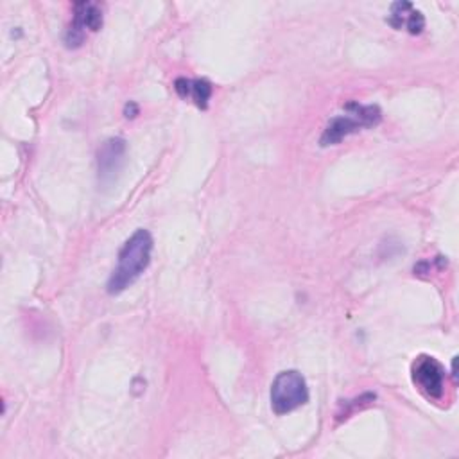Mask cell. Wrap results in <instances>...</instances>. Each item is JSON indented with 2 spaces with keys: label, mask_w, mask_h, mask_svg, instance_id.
<instances>
[{
  "label": "cell",
  "mask_w": 459,
  "mask_h": 459,
  "mask_svg": "<svg viewBox=\"0 0 459 459\" xmlns=\"http://www.w3.org/2000/svg\"><path fill=\"white\" fill-rule=\"evenodd\" d=\"M195 106L204 109L208 106V100H210V95H212V84L206 81V79H195V81H190V93H188Z\"/></svg>",
  "instance_id": "obj_8"
},
{
  "label": "cell",
  "mask_w": 459,
  "mask_h": 459,
  "mask_svg": "<svg viewBox=\"0 0 459 459\" xmlns=\"http://www.w3.org/2000/svg\"><path fill=\"white\" fill-rule=\"evenodd\" d=\"M152 251V237L147 230H136L122 246L117 267L108 280V292L118 294L126 290L149 265Z\"/></svg>",
  "instance_id": "obj_1"
},
{
  "label": "cell",
  "mask_w": 459,
  "mask_h": 459,
  "mask_svg": "<svg viewBox=\"0 0 459 459\" xmlns=\"http://www.w3.org/2000/svg\"><path fill=\"white\" fill-rule=\"evenodd\" d=\"M102 25V11L93 2H79L74 5V22L66 32V45L79 47L84 39V30H99Z\"/></svg>",
  "instance_id": "obj_6"
},
{
  "label": "cell",
  "mask_w": 459,
  "mask_h": 459,
  "mask_svg": "<svg viewBox=\"0 0 459 459\" xmlns=\"http://www.w3.org/2000/svg\"><path fill=\"white\" fill-rule=\"evenodd\" d=\"M414 385L429 398H441L445 387V369L430 355H420L411 368Z\"/></svg>",
  "instance_id": "obj_4"
},
{
  "label": "cell",
  "mask_w": 459,
  "mask_h": 459,
  "mask_svg": "<svg viewBox=\"0 0 459 459\" xmlns=\"http://www.w3.org/2000/svg\"><path fill=\"white\" fill-rule=\"evenodd\" d=\"M308 389L301 373L289 369L276 375L271 385V407L276 414H285L307 403Z\"/></svg>",
  "instance_id": "obj_3"
},
{
  "label": "cell",
  "mask_w": 459,
  "mask_h": 459,
  "mask_svg": "<svg viewBox=\"0 0 459 459\" xmlns=\"http://www.w3.org/2000/svg\"><path fill=\"white\" fill-rule=\"evenodd\" d=\"M387 23L398 30L405 29L409 34H420L425 27L423 14L409 2H396L391 5Z\"/></svg>",
  "instance_id": "obj_7"
},
{
  "label": "cell",
  "mask_w": 459,
  "mask_h": 459,
  "mask_svg": "<svg viewBox=\"0 0 459 459\" xmlns=\"http://www.w3.org/2000/svg\"><path fill=\"white\" fill-rule=\"evenodd\" d=\"M380 109L377 106H362L357 102L346 104V115L333 117L321 134V145H333L360 127L378 124Z\"/></svg>",
  "instance_id": "obj_2"
},
{
  "label": "cell",
  "mask_w": 459,
  "mask_h": 459,
  "mask_svg": "<svg viewBox=\"0 0 459 459\" xmlns=\"http://www.w3.org/2000/svg\"><path fill=\"white\" fill-rule=\"evenodd\" d=\"M126 160V142L122 138L106 140L97 152V170L99 181L102 185H111L120 174Z\"/></svg>",
  "instance_id": "obj_5"
},
{
  "label": "cell",
  "mask_w": 459,
  "mask_h": 459,
  "mask_svg": "<svg viewBox=\"0 0 459 459\" xmlns=\"http://www.w3.org/2000/svg\"><path fill=\"white\" fill-rule=\"evenodd\" d=\"M124 115H126L127 118H134V117L138 115V106H136L134 102H127L126 108H124Z\"/></svg>",
  "instance_id": "obj_9"
}]
</instances>
